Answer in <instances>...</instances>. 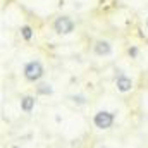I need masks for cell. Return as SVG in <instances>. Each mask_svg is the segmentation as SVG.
Instances as JSON below:
<instances>
[{
	"mask_svg": "<svg viewBox=\"0 0 148 148\" xmlns=\"http://www.w3.org/2000/svg\"><path fill=\"white\" fill-rule=\"evenodd\" d=\"M69 100L73 102L76 107H83V105H86V102H88L86 95H83V93H77V95H71V97H69Z\"/></svg>",
	"mask_w": 148,
	"mask_h": 148,
	"instance_id": "ba28073f",
	"label": "cell"
},
{
	"mask_svg": "<svg viewBox=\"0 0 148 148\" xmlns=\"http://www.w3.org/2000/svg\"><path fill=\"white\" fill-rule=\"evenodd\" d=\"M93 53L97 57H110L112 53H114V45L109 40L100 38V40H97L93 43Z\"/></svg>",
	"mask_w": 148,
	"mask_h": 148,
	"instance_id": "5b68a950",
	"label": "cell"
},
{
	"mask_svg": "<svg viewBox=\"0 0 148 148\" xmlns=\"http://www.w3.org/2000/svg\"><path fill=\"white\" fill-rule=\"evenodd\" d=\"M12 148H19V147H16V145H14V147H12Z\"/></svg>",
	"mask_w": 148,
	"mask_h": 148,
	"instance_id": "4fadbf2b",
	"label": "cell"
},
{
	"mask_svg": "<svg viewBox=\"0 0 148 148\" xmlns=\"http://www.w3.org/2000/svg\"><path fill=\"white\" fill-rule=\"evenodd\" d=\"M21 36L24 38L26 41H31V40H33V36H35L33 28H31L29 24H23V26H21Z\"/></svg>",
	"mask_w": 148,
	"mask_h": 148,
	"instance_id": "9c48e42d",
	"label": "cell"
},
{
	"mask_svg": "<svg viewBox=\"0 0 148 148\" xmlns=\"http://www.w3.org/2000/svg\"><path fill=\"white\" fill-rule=\"evenodd\" d=\"M133 86H134V83H133L131 76H127L122 71H119L115 74V88H117L119 93H129L133 90Z\"/></svg>",
	"mask_w": 148,
	"mask_h": 148,
	"instance_id": "277c9868",
	"label": "cell"
},
{
	"mask_svg": "<svg viewBox=\"0 0 148 148\" xmlns=\"http://www.w3.org/2000/svg\"><path fill=\"white\" fill-rule=\"evenodd\" d=\"M23 76L28 83H40L45 76V66L41 60L33 59V60H28L23 67Z\"/></svg>",
	"mask_w": 148,
	"mask_h": 148,
	"instance_id": "7a4b0ae2",
	"label": "cell"
},
{
	"mask_svg": "<svg viewBox=\"0 0 148 148\" xmlns=\"http://www.w3.org/2000/svg\"><path fill=\"white\" fill-rule=\"evenodd\" d=\"M53 86L50 84V83H47V81H40L36 83V93L38 95H41V97H52L53 95Z\"/></svg>",
	"mask_w": 148,
	"mask_h": 148,
	"instance_id": "52a82bcc",
	"label": "cell"
},
{
	"mask_svg": "<svg viewBox=\"0 0 148 148\" xmlns=\"http://www.w3.org/2000/svg\"><path fill=\"white\" fill-rule=\"evenodd\" d=\"M91 121H93V126L98 131H109L114 126V122H115V114L109 112V110H98V112H95Z\"/></svg>",
	"mask_w": 148,
	"mask_h": 148,
	"instance_id": "3957f363",
	"label": "cell"
},
{
	"mask_svg": "<svg viewBox=\"0 0 148 148\" xmlns=\"http://www.w3.org/2000/svg\"><path fill=\"white\" fill-rule=\"evenodd\" d=\"M100 148H110V147H107V145H102V147H100Z\"/></svg>",
	"mask_w": 148,
	"mask_h": 148,
	"instance_id": "7c38bea8",
	"label": "cell"
},
{
	"mask_svg": "<svg viewBox=\"0 0 148 148\" xmlns=\"http://www.w3.org/2000/svg\"><path fill=\"white\" fill-rule=\"evenodd\" d=\"M19 105H21V110L26 112V114H31L35 105H36V98L33 95H23L21 100H19Z\"/></svg>",
	"mask_w": 148,
	"mask_h": 148,
	"instance_id": "8992f818",
	"label": "cell"
},
{
	"mask_svg": "<svg viewBox=\"0 0 148 148\" xmlns=\"http://www.w3.org/2000/svg\"><path fill=\"white\" fill-rule=\"evenodd\" d=\"M145 26H147V29H148V14H147V17H145Z\"/></svg>",
	"mask_w": 148,
	"mask_h": 148,
	"instance_id": "8fae6325",
	"label": "cell"
},
{
	"mask_svg": "<svg viewBox=\"0 0 148 148\" xmlns=\"http://www.w3.org/2000/svg\"><path fill=\"white\" fill-rule=\"evenodd\" d=\"M76 21H74L71 16H66V14H60L57 16L53 21H52V29L55 35L59 36H67V35H73L76 31Z\"/></svg>",
	"mask_w": 148,
	"mask_h": 148,
	"instance_id": "6da1fadb",
	"label": "cell"
},
{
	"mask_svg": "<svg viewBox=\"0 0 148 148\" xmlns=\"http://www.w3.org/2000/svg\"><path fill=\"white\" fill-rule=\"evenodd\" d=\"M127 55H129L131 59H136V57L140 55V48H138L136 45H131V47L127 48Z\"/></svg>",
	"mask_w": 148,
	"mask_h": 148,
	"instance_id": "30bf717a",
	"label": "cell"
}]
</instances>
